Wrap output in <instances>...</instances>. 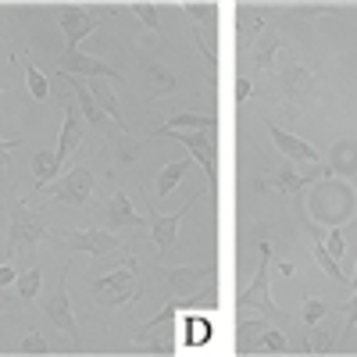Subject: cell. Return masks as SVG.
Here are the masks:
<instances>
[{"label": "cell", "instance_id": "26", "mask_svg": "<svg viewBox=\"0 0 357 357\" xmlns=\"http://www.w3.org/2000/svg\"><path fill=\"white\" fill-rule=\"evenodd\" d=\"M40 286H43V272H40V264H33L25 275H18V279H15V293L22 296V301H36Z\"/></svg>", "mask_w": 357, "mask_h": 357}, {"label": "cell", "instance_id": "7", "mask_svg": "<svg viewBox=\"0 0 357 357\" xmlns=\"http://www.w3.org/2000/svg\"><path fill=\"white\" fill-rule=\"evenodd\" d=\"M57 243H61L68 254H93V257H100V254H111V250H118L122 247V236H114L111 229H65L61 236H57Z\"/></svg>", "mask_w": 357, "mask_h": 357}, {"label": "cell", "instance_id": "20", "mask_svg": "<svg viewBox=\"0 0 357 357\" xmlns=\"http://www.w3.org/2000/svg\"><path fill=\"white\" fill-rule=\"evenodd\" d=\"M261 329H264V321H240L236 325V354H257L264 350L261 347Z\"/></svg>", "mask_w": 357, "mask_h": 357}, {"label": "cell", "instance_id": "17", "mask_svg": "<svg viewBox=\"0 0 357 357\" xmlns=\"http://www.w3.org/2000/svg\"><path fill=\"white\" fill-rule=\"evenodd\" d=\"M279 54H286V50H282V40L275 36V29H272V25H257V40H254V68H257V72H272Z\"/></svg>", "mask_w": 357, "mask_h": 357}, {"label": "cell", "instance_id": "27", "mask_svg": "<svg viewBox=\"0 0 357 357\" xmlns=\"http://www.w3.org/2000/svg\"><path fill=\"white\" fill-rule=\"evenodd\" d=\"M22 68H25V82H29V93H33V100H47L50 97V82H47V75L33 65V61H18Z\"/></svg>", "mask_w": 357, "mask_h": 357}, {"label": "cell", "instance_id": "19", "mask_svg": "<svg viewBox=\"0 0 357 357\" xmlns=\"http://www.w3.org/2000/svg\"><path fill=\"white\" fill-rule=\"evenodd\" d=\"M61 172V161H57L54 151H33V175H36V193L43 186H50V178H57Z\"/></svg>", "mask_w": 357, "mask_h": 357}, {"label": "cell", "instance_id": "12", "mask_svg": "<svg viewBox=\"0 0 357 357\" xmlns=\"http://www.w3.org/2000/svg\"><path fill=\"white\" fill-rule=\"evenodd\" d=\"M100 218H104V225L111 232H146V218L129 204L126 193H111L107 204H104V211H100Z\"/></svg>", "mask_w": 357, "mask_h": 357}, {"label": "cell", "instance_id": "9", "mask_svg": "<svg viewBox=\"0 0 357 357\" xmlns=\"http://www.w3.org/2000/svg\"><path fill=\"white\" fill-rule=\"evenodd\" d=\"M154 136H175L178 143L186 146V151L204 165L207 178H218V161H215V129H154Z\"/></svg>", "mask_w": 357, "mask_h": 357}, {"label": "cell", "instance_id": "38", "mask_svg": "<svg viewBox=\"0 0 357 357\" xmlns=\"http://www.w3.org/2000/svg\"><path fill=\"white\" fill-rule=\"evenodd\" d=\"M186 15L193 22H207V18H211V4H186Z\"/></svg>", "mask_w": 357, "mask_h": 357}, {"label": "cell", "instance_id": "24", "mask_svg": "<svg viewBox=\"0 0 357 357\" xmlns=\"http://www.w3.org/2000/svg\"><path fill=\"white\" fill-rule=\"evenodd\" d=\"M175 75H168L161 65H151L146 68V89H151V97H168V93H175Z\"/></svg>", "mask_w": 357, "mask_h": 357}, {"label": "cell", "instance_id": "29", "mask_svg": "<svg viewBox=\"0 0 357 357\" xmlns=\"http://www.w3.org/2000/svg\"><path fill=\"white\" fill-rule=\"evenodd\" d=\"M18 354H50V343L36 333V329H25V336H22V343H18Z\"/></svg>", "mask_w": 357, "mask_h": 357}, {"label": "cell", "instance_id": "30", "mask_svg": "<svg viewBox=\"0 0 357 357\" xmlns=\"http://www.w3.org/2000/svg\"><path fill=\"white\" fill-rule=\"evenodd\" d=\"M132 11H136V18H139L146 29H151V33H158V29H161V18H158V8H154V4H146V0H136Z\"/></svg>", "mask_w": 357, "mask_h": 357}, {"label": "cell", "instance_id": "41", "mask_svg": "<svg viewBox=\"0 0 357 357\" xmlns=\"http://www.w3.org/2000/svg\"><path fill=\"white\" fill-rule=\"evenodd\" d=\"M275 264H279V272H282L286 279H293V264H289V261H275Z\"/></svg>", "mask_w": 357, "mask_h": 357}, {"label": "cell", "instance_id": "5", "mask_svg": "<svg viewBox=\"0 0 357 357\" xmlns=\"http://www.w3.org/2000/svg\"><path fill=\"white\" fill-rule=\"evenodd\" d=\"M329 165H311L307 172L301 168H293V165H279L272 175H261L257 178V190H275L279 197H293V193H301L307 183H318V178H329Z\"/></svg>", "mask_w": 357, "mask_h": 357}, {"label": "cell", "instance_id": "40", "mask_svg": "<svg viewBox=\"0 0 357 357\" xmlns=\"http://www.w3.org/2000/svg\"><path fill=\"white\" fill-rule=\"evenodd\" d=\"M15 279H18V275H15V268L4 261V264H0V289H4V286H15Z\"/></svg>", "mask_w": 357, "mask_h": 357}, {"label": "cell", "instance_id": "25", "mask_svg": "<svg viewBox=\"0 0 357 357\" xmlns=\"http://www.w3.org/2000/svg\"><path fill=\"white\" fill-rule=\"evenodd\" d=\"M89 93H93V100H97V107H100L104 114H111V122L122 126V107H118L114 93H111V89H107L104 82H93V86H89Z\"/></svg>", "mask_w": 357, "mask_h": 357}, {"label": "cell", "instance_id": "33", "mask_svg": "<svg viewBox=\"0 0 357 357\" xmlns=\"http://www.w3.org/2000/svg\"><path fill=\"white\" fill-rule=\"evenodd\" d=\"M114 158H122L126 165H129V161H136V158H139V143H136V139H129V136L122 132V139H118V151H114Z\"/></svg>", "mask_w": 357, "mask_h": 357}, {"label": "cell", "instance_id": "8", "mask_svg": "<svg viewBox=\"0 0 357 357\" xmlns=\"http://www.w3.org/2000/svg\"><path fill=\"white\" fill-rule=\"evenodd\" d=\"M168 289L175 293V301L197 304L204 282H215V264H186V268H168L165 272Z\"/></svg>", "mask_w": 357, "mask_h": 357}, {"label": "cell", "instance_id": "13", "mask_svg": "<svg viewBox=\"0 0 357 357\" xmlns=\"http://www.w3.org/2000/svg\"><path fill=\"white\" fill-rule=\"evenodd\" d=\"M204 193H197L186 207H178V211H172V215H158V211H146V229H151V236H154V243H158V254L161 257H168L172 254V247H175V240H178V222L186 218V211L200 200Z\"/></svg>", "mask_w": 357, "mask_h": 357}, {"label": "cell", "instance_id": "28", "mask_svg": "<svg viewBox=\"0 0 357 357\" xmlns=\"http://www.w3.org/2000/svg\"><path fill=\"white\" fill-rule=\"evenodd\" d=\"M314 261H318V268H321V272H325V275H329L333 282H340V286H350V279L343 275V268L336 264V257H333L329 250H325V247H321V240L314 243Z\"/></svg>", "mask_w": 357, "mask_h": 357}, {"label": "cell", "instance_id": "3", "mask_svg": "<svg viewBox=\"0 0 357 357\" xmlns=\"http://www.w3.org/2000/svg\"><path fill=\"white\" fill-rule=\"evenodd\" d=\"M247 307H257L268 318H286L272 301V243L268 240H261V261H257V272H254L250 286L236 296V311H247Z\"/></svg>", "mask_w": 357, "mask_h": 357}, {"label": "cell", "instance_id": "36", "mask_svg": "<svg viewBox=\"0 0 357 357\" xmlns=\"http://www.w3.org/2000/svg\"><path fill=\"white\" fill-rule=\"evenodd\" d=\"M340 311L347 314V329H343V340H350V333H354V325H357V293L350 296V304H343Z\"/></svg>", "mask_w": 357, "mask_h": 357}, {"label": "cell", "instance_id": "37", "mask_svg": "<svg viewBox=\"0 0 357 357\" xmlns=\"http://www.w3.org/2000/svg\"><path fill=\"white\" fill-rule=\"evenodd\" d=\"M22 139H0V175L8 172V161H11V151L18 146Z\"/></svg>", "mask_w": 357, "mask_h": 357}, {"label": "cell", "instance_id": "32", "mask_svg": "<svg viewBox=\"0 0 357 357\" xmlns=\"http://www.w3.org/2000/svg\"><path fill=\"white\" fill-rule=\"evenodd\" d=\"M325 314H329V304H325V301H304V307H301V318L307 325H318Z\"/></svg>", "mask_w": 357, "mask_h": 357}, {"label": "cell", "instance_id": "18", "mask_svg": "<svg viewBox=\"0 0 357 357\" xmlns=\"http://www.w3.org/2000/svg\"><path fill=\"white\" fill-rule=\"evenodd\" d=\"M329 172L343 175V178H354L357 175V139L354 136H343L333 143L329 151Z\"/></svg>", "mask_w": 357, "mask_h": 357}, {"label": "cell", "instance_id": "23", "mask_svg": "<svg viewBox=\"0 0 357 357\" xmlns=\"http://www.w3.org/2000/svg\"><path fill=\"white\" fill-rule=\"evenodd\" d=\"M186 172H190V161H172V165H165V168L158 172V197H168V193L186 178Z\"/></svg>", "mask_w": 357, "mask_h": 357}, {"label": "cell", "instance_id": "15", "mask_svg": "<svg viewBox=\"0 0 357 357\" xmlns=\"http://www.w3.org/2000/svg\"><path fill=\"white\" fill-rule=\"evenodd\" d=\"M61 111H65V126H61V139H57V151H54V154H57V161L65 165V158L75 154V146H79L82 136H86V122H82L75 100H65V97H61Z\"/></svg>", "mask_w": 357, "mask_h": 357}, {"label": "cell", "instance_id": "4", "mask_svg": "<svg viewBox=\"0 0 357 357\" xmlns=\"http://www.w3.org/2000/svg\"><path fill=\"white\" fill-rule=\"evenodd\" d=\"M279 89L286 97V111L301 114V111H307L318 100V75L311 68H304V65H296L289 57V65L279 72Z\"/></svg>", "mask_w": 357, "mask_h": 357}, {"label": "cell", "instance_id": "1", "mask_svg": "<svg viewBox=\"0 0 357 357\" xmlns=\"http://www.w3.org/2000/svg\"><path fill=\"white\" fill-rule=\"evenodd\" d=\"M139 296H143V279H139V261L136 257H126L114 272L93 279V301L100 307H122V304L139 301Z\"/></svg>", "mask_w": 357, "mask_h": 357}, {"label": "cell", "instance_id": "34", "mask_svg": "<svg viewBox=\"0 0 357 357\" xmlns=\"http://www.w3.org/2000/svg\"><path fill=\"white\" fill-rule=\"evenodd\" d=\"M293 15L296 18H318V15H340V11L329 4H301V8H293Z\"/></svg>", "mask_w": 357, "mask_h": 357}, {"label": "cell", "instance_id": "14", "mask_svg": "<svg viewBox=\"0 0 357 357\" xmlns=\"http://www.w3.org/2000/svg\"><path fill=\"white\" fill-rule=\"evenodd\" d=\"M57 22H61V33L68 36V50H79V40H86L89 33H93V29L104 22V15H93V11H86V8L68 4Z\"/></svg>", "mask_w": 357, "mask_h": 357}, {"label": "cell", "instance_id": "6", "mask_svg": "<svg viewBox=\"0 0 357 357\" xmlns=\"http://www.w3.org/2000/svg\"><path fill=\"white\" fill-rule=\"evenodd\" d=\"M93 186H97L93 172H89L86 165H75L65 178H57L54 186H43L40 193H47L57 204H68V207H86L89 197H93Z\"/></svg>", "mask_w": 357, "mask_h": 357}, {"label": "cell", "instance_id": "39", "mask_svg": "<svg viewBox=\"0 0 357 357\" xmlns=\"http://www.w3.org/2000/svg\"><path fill=\"white\" fill-rule=\"evenodd\" d=\"M232 89H236V104H243V100L250 97V79H236Z\"/></svg>", "mask_w": 357, "mask_h": 357}, {"label": "cell", "instance_id": "2", "mask_svg": "<svg viewBox=\"0 0 357 357\" xmlns=\"http://www.w3.org/2000/svg\"><path fill=\"white\" fill-rule=\"evenodd\" d=\"M8 218H11V232H8V261L22 250H36L40 240H47V218L40 211H29L22 204V197L11 190L8 193Z\"/></svg>", "mask_w": 357, "mask_h": 357}, {"label": "cell", "instance_id": "10", "mask_svg": "<svg viewBox=\"0 0 357 357\" xmlns=\"http://www.w3.org/2000/svg\"><path fill=\"white\" fill-rule=\"evenodd\" d=\"M43 311H47V318L54 321V329H61L72 343H82V340H79V325H75V311H72V301H68V264H65V272H61V282H57V289L43 301Z\"/></svg>", "mask_w": 357, "mask_h": 357}, {"label": "cell", "instance_id": "43", "mask_svg": "<svg viewBox=\"0 0 357 357\" xmlns=\"http://www.w3.org/2000/svg\"><path fill=\"white\" fill-rule=\"evenodd\" d=\"M4 89H8V82H4V79H0V93H4Z\"/></svg>", "mask_w": 357, "mask_h": 357}, {"label": "cell", "instance_id": "42", "mask_svg": "<svg viewBox=\"0 0 357 357\" xmlns=\"http://www.w3.org/2000/svg\"><path fill=\"white\" fill-rule=\"evenodd\" d=\"M350 289H357V268H354V279H350Z\"/></svg>", "mask_w": 357, "mask_h": 357}, {"label": "cell", "instance_id": "16", "mask_svg": "<svg viewBox=\"0 0 357 357\" xmlns=\"http://www.w3.org/2000/svg\"><path fill=\"white\" fill-rule=\"evenodd\" d=\"M268 136H272V143H275V151H282L289 161H304V165H318V151L307 143V139H301V136H293V132H286V129H279V126H268Z\"/></svg>", "mask_w": 357, "mask_h": 357}, {"label": "cell", "instance_id": "11", "mask_svg": "<svg viewBox=\"0 0 357 357\" xmlns=\"http://www.w3.org/2000/svg\"><path fill=\"white\" fill-rule=\"evenodd\" d=\"M57 75H75V79H114V82H122V72L97 61V57H86L82 50H68L57 57Z\"/></svg>", "mask_w": 357, "mask_h": 357}, {"label": "cell", "instance_id": "35", "mask_svg": "<svg viewBox=\"0 0 357 357\" xmlns=\"http://www.w3.org/2000/svg\"><path fill=\"white\" fill-rule=\"evenodd\" d=\"M321 247H325V250H329V254H333V257L340 261V257H343V250H347V240H343V232H340V229H333L329 236H325V243H321Z\"/></svg>", "mask_w": 357, "mask_h": 357}, {"label": "cell", "instance_id": "31", "mask_svg": "<svg viewBox=\"0 0 357 357\" xmlns=\"http://www.w3.org/2000/svg\"><path fill=\"white\" fill-rule=\"evenodd\" d=\"M261 347L264 350H272V354H289V343H286V336L279 333V329H261Z\"/></svg>", "mask_w": 357, "mask_h": 357}, {"label": "cell", "instance_id": "21", "mask_svg": "<svg viewBox=\"0 0 357 357\" xmlns=\"http://www.w3.org/2000/svg\"><path fill=\"white\" fill-rule=\"evenodd\" d=\"M161 129H200V132H207V129H215V114H197V111H175L168 122L161 126Z\"/></svg>", "mask_w": 357, "mask_h": 357}, {"label": "cell", "instance_id": "22", "mask_svg": "<svg viewBox=\"0 0 357 357\" xmlns=\"http://www.w3.org/2000/svg\"><path fill=\"white\" fill-rule=\"evenodd\" d=\"M307 354H333L336 350V329L333 325H307V340H304Z\"/></svg>", "mask_w": 357, "mask_h": 357}]
</instances>
